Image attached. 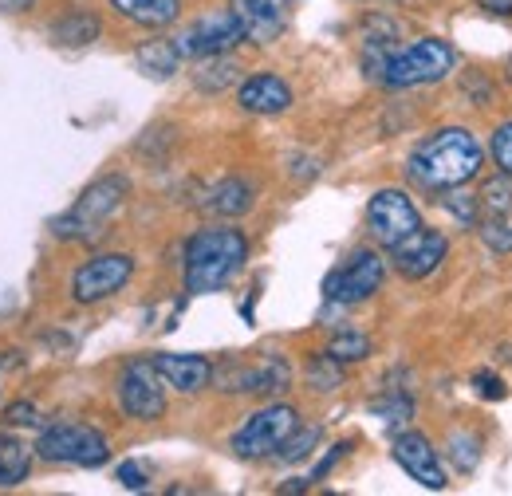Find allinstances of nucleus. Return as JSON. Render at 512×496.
I'll return each mask as SVG.
<instances>
[{"mask_svg":"<svg viewBox=\"0 0 512 496\" xmlns=\"http://www.w3.org/2000/svg\"><path fill=\"white\" fill-rule=\"evenodd\" d=\"M386 280V260L375 248H355L327 280H323V296L331 304H343V308H355L363 300H371Z\"/></svg>","mask_w":512,"mask_h":496,"instance_id":"0eeeda50","label":"nucleus"},{"mask_svg":"<svg viewBox=\"0 0 512 496\" xmlns=\"http://www.w3.org/2000/svg\"><path fill=\"white\" fill-rule=\"evenodd\" d=\"M249 260V237L229 225L197 229L186 241V292L190 296H213L221 292Z\"/></svg>","mask_w":512,"mask_h":496,"instance_id":"f03ea898","label":"nucleus"},{"mask_svg":"<svg viewBox=\"0 0 512 496\" xmlns=\"http://www.w3.org/2000/svg\"><path fill=\"white\" fill-rule=\"evenodd\" d=\"M36 457L48 465H71V469H99L111 457V441L103 430L87 426V422H56L48 430H40L36 441Z\"/></svg>","mask_w":512,"mask_h":496,"instance_id":"39448f33","label":"nucleus"},{"mask_svg":"<svg viewBox=\"0 0 512 496\" xmlns=\"http://www.w3.org/2000/svg\"><path fill=\"white\" fill-rule=\"evenodd\" d=\"M449 256V241L446 233H438V229H418V233H410L406 241H398V245L390 248V260H394V272L398 276H406V280H426V276H434L438 268H442V260Z\"/></svg>","mask_w":512,"mask_h":496,"instance_id":"4468645a","label":"nucleus"},{"mask_svg":"<svg viewBox=\"0 0 512 496\" xmlns=\"http://www.w3.org/2000/svg\"><path fill=\"white\" fill-rule=\"evenodd\" d=\"M28 4H32V0H0V8H4V12H24Z\"/></svg>","mask_w":512,"mask_h":496,"instance_id":"c9c22d12","label":"nucleus"},{"mask_svg":"<svg viewBox=\"0 0 512 496\" xmlns=\"http://www.w3.org/2000/svg\"><path fill=\"white\" fill-rule=\"evenodd\" d=\"M4 422L16 430H32V426H40V406L36 402H12L4 410Z\"/></svg>","mask_w":512,"mask_h":496,"instance_id":"c756f323","label":"nucleus"},{"mask_svg":"<svg viewBox=\"0 0 512 496\" xmlns=\"http://www.w3.org/2000/svg\"><path fill=\"white\" fill-rule=\"evenodd\" d=\"M375 414L386 418V422H410L414 402H410V394H390L383 402H375Z\"/></svg>","mask_w":512,"mask_h":496,"instance_id":"c85d7f7f","label":"nucleus"},{"mask_svg":"<svg viewBox=\"0 0 512 496\" xmlns=\"http://www.w3.org/2000/svg\"><path fill=\"white\" fill-rule=\"evenodd\" d=\"M134 63H138V71L150 75V79H170V75L178 71V63H182V52H178L174 40H150V44H142V48L134 52Z\"/></svg>","mask_w":512,"mask_h":496,"instance_id":"412c9836","label":"nucleus"},{"mask_svg":"<svg viewBox=\"0 0 512 496\" xmlns=\"http://www.w3.org/2000/svg\"><path fill=\"white\" fill-rule=\"evenodd\" d=\"M457 63L453 44L442 36H422L406 48H394V56L386 60L379 83L390 91H410V87H426V83H442Z\"/></svg>","mask_w":512,"mask_h":496,"instance_id":"20e7f679","label":"nucleus"},{"mask_svg":"<svg viewBox=\"0 0 512 496\" xmlns=\"http://www.w3.org/2000/svg\"><path fill=\"white\" fill-rule=\"evenodd\" d=\"M127 193H130V182L123 174H107V178L91 182V186L79 193V201L52 221V237L56 241L95 245L107 233V225L115 221V213L127 205Z\"/></svg>","mask_w":512,"mask_h":496,"instance_id":"7ed1b4c3","label":"nucleus"},{"mask_svg":"<svg viewBox=\"0 0 512 496\" xmlns=\"http://www.w3.org/2000/svg\"><path fill=\"white\" fill-rule=\"evenodd\" d=\"M154 371L162 378V386L178 390V394H201L213 382V363L205 355H154L150 359Z\"/></svg>","mask_w":512,"mask_h":496,"instance_id":"f3484780","label":"nucleus"},{"mask_svg":"<svg viewBox=\"0 0 512 496\" xmlns=\"http://www.w3.org/2000/svg\"><path fill=\"white\" fill-rule=\"evenodd\" d=\"M446 449H449V461L457 465V473H473L477 461H481V437L469 434V430H453Z\"/></svg>","mask_w":512,"mask_h":496,"instance_id":"393cba45","label":"nucleus"},{"mask_svg":"<svg viewBox=\"0 0 512 496\" xmlns=\"http://www.w3.org/2000/svg\"><path fill=\"white\" fill-rule=\"evenodd\" d=\"M253 197L256 189L245 178H221V182H213V186L205 189L201 209L213 213V217H241V213L253 209Z\"/></svg>","mask_w":512,"mask_h":496,"instance_id":"a211bd4d","label":"nucleus"},{"mask_svg":"<svg viewBox=\"0 0 512 496\" xmlns=\"http://www.w3.org/2000/svg\"><path fill=\"white\" fill-rule=\"evenodd\" d=\"M485 205L493 209V217H497V213H509L512 209V186L509 182H493V186L485 189Z\"/></svg>","mask_w":512,"mask_h":496,"instance_id":"72a5a7b5","label":"nucleus"},{"mask_svg":"<svg viewBox=\"0 0 512 496\" xmlns=\"http://www.w3.org/2000/svg\"><path fill=\"white\" fill-rule=\"evenodd\" d=\"M115 477H119V485L130 489V493H142V489L150 485V477H146V469H142L138 461H123V465L115 469Z\"/></svg>","mask_w":512,"mask_h":496,"instance_id":"2f4dec72","label":"nucleus"},{"mask_svg":"<svg viewBox=\"0 0 512 496\" xmlns=\"http://www.w3.org/2000/svg\"><path fill=\"white\" fill-rule=\"evenodd\" d=\"M489 154H493L501 178H512V119L493 130V138H489Z\"/></svg>","mask_w":512,"mask_h":496,"instance_id":"cd10ccee","label":"nucleus"},{"mask_svg":"<svg viewBox=\"0 0 512 496\" xmlns=\"http://www.w3.org/2000/svg\"><path fill=\"white\" fill-rule=\"evenodd\" d=\"M418 229H422V213H418V205L410 201L406 189H379L367 201V233H371L375 245L394 248Z\"/></svg>","mask_w":512,"mask_h":496,"instance_id":"1a4fd4ad","label":"nucleus"},{"mask_svg":"<svg viewBox=\"0 0 512 496\" xmlns=\"http://www.w3.org/2000/svg\"><path fill=\"white\" fill-rule=\"evenodd\" d=\"M130 276H134V256H127V252H99V256L83 260L71 272L67 292H71L75 304L91 308V304H103L115 292H123L130 284Z\"/></svg>","mask_w":512,"mask_h":496,"instance_id":"6e6552de","label":"nucleus"},{"mask_svg":"<svg viewBox=\"0 0 512 496\" xmlns=\"http://www.w3.org/2000/svg\"><path fill=\"white\" fill-rule=\"evenodd\" d=\"M323 355H331L335 363H363L367 355H371V339L363 335V331H339L331 343H327V351Z\"/></svg>","mask_w":512,"mask_h":496,"instance_id":"b1692460","label":"nucleus"},{"mask_svg":"<svg viewBox=\"0 0 512 496\" xmlns=\"http://www.w3.org/2000/svg\"><path fill=\"white\" fill-rule=\"evenodd\" d=\"M237 103L249 115H284L292 107V87L272 71H256L237 87Z\"/></svg>","mask_w":512,"mask_h":496,"instance_id":"dca6fc26","label":"nucleus"},{"mask_svg":"<svg viewBox=\"0 0 512 496\" xmlns=\"http://www.w3.org/2000/svg\"><path fill=\"white\" fill-rule=\"evenodd\" d=\"M481 166H485V146L465 126H442V130L426 134L406 158L410 182L434 189V193L469 186L481 174Z\"/></svg>","mask_w":512,"mask_h":496,"instance_id":"f257e3e1","label":"nucleus"},{"mask_svg":"<svg viewBox=\"0 0 512 496\" xmlns=\"http://www.w3.org/2000/svg\"><path fill=\"white\" fill-rule=\"evenodd\" d=\"M229 8L241 20L245 40H253V44L280 40V32L288 24V0H233Z\"/></svg>","mask_w":512,"mask_h":496,"instance_id":"2eb2a0df","label":"nucleus"},{"mask_svg":"<svg viewBox=\"0 0 512 496\" xmlns=\"http://www.w3.org/2000/svg\"><path fill=\"white\" fill-rule=\"evenodd\" d=\"M308 386L320 390V394L343 386V363H335L331 355H316V359L308 363Z\"/></svg>","mask_w":512,"mask_h":496,"instance_id":"a878e982","label":"nucleus"},{"mask_svg":"<svg viewBox=\"0 0 512 496\" xmlns=\"http://www.w3.org/2000/svg\"><path fill=\"white\" fill-rule=\"evenodd\" d=\"M217 382L229 394H284L292 386V367L280 355H260L256 363H225Z\"/></svg>","mask_w":512,"mask_h":496,"instance_id":"f8f14e48","label":"nucleus"},{"mask_svg":"<svg viewBox=\"0 0 512 496\" xmlns=\"http://www.w3.org/2000/svg\"><path fill=\"white\" fill-rule=\"evenodd\" d=\"M197 79V87L201 91H225L229 83H237V63L229 60V56H205V63H201V71L193 75Z\"/></svg>","mask_w":512,"mask_h":496,"instance_id":"5701e85b","label":"nucleus"},{"mask_svg":"<svg viewBox=\"0 0 512 496\" xmlns=\"http://www.w3.org/2000/svg\"><path fill=\"white\" fill-rule=\"evenodd\" d=\"M99 20L91 16V12H71V16H64L60 24H52V40L56 44H64V48H87V44H95L99 40Z\"/></svg>","mask_w":512,"mask_h":496,"instance_id":"4be33fe9","label":"nucleus"},{"mask_svg":"<svg viewBox=\"0 0 512 496\" xmlns=\"http://www.w3.org/2000/svg\"><path fill=\"white\" fill-rule=\"evenodd\" d=\"M481 241L493 248V252H512V225L485 221V225H481Z\"/></svg>","mask_w":512,"mask_h":496,"instance_id":"7c9ffc66","label":"nucleus"},{"mask_svg":"<svg viewBox=\"0 0 512 496\" xmlns=\"http://www.w3.org/2000/svg\"><path fill=\"white\" fill-rule=\"evenodd\" d=\"M316 441H320V426H308V430H300V426H296L292 437L276 449V457H280V461H300V457H308V453H312V445H316Z\"/></svg>","mask_w":512,"mask_h":496,"instance_id":"bb28decb","label":"nucleus"},{"mask_svg":"<svg viewBox=\"0 0 512 496\" xmlns=\"http://www.w3.org/2000/svg\"><path fill=\"white\" fill-rule=\"evenodd\" d=\"M182 60H205V56H229L237 44H245V32H241V20L233 16V8H217V12H205L201 20H193L190 28L174 40Z\"/></svg>","mask_w":512,"mask_h":496,"instance_id":"9d476101","label":"nucleus"},{"mask_svg":"<svg viewBox=\"0 0 512 496\" xmlns=\"http://www.w3.org/2000/svg\"><path fill=\"white\" fill-rule=\"evenodd\" d=\"M28 473H32V449H28L16 434L0 430V489L24 485Z\"/></svg>","mask_w":512,"mask_h":496,"instance_id":"aec40b11","label":"nucleus"},{"mask_svg":"<svg viewBox=\"0 0 512 496\" xmlns=\"http://www.w3.org/2000/svg\"><path fill=\"white\" fill-rule=\"evenodd\" d=\"M473 382H477V394L489 398V402H497V398L509 394V390H505V378H497V374H489V371H477L473 374Z\"/></svg>","mask_w":512,"mask_h":496,"instance_id":"473e14b6","label":"nucleus"},{"mask_svg":"<svg viewBox=\"0 0 512 496\" xmlns=\"http://www.w3.org/2000/svg\"><path fill=\"white\" fill-rule=\"evenodd\" d=\"M119 406L134 422H158L166 414V386L150 359H130L119 374Z\"/></svg>","mask_w":512,"mask_h":496,"instance_id":"9b49d317","label":"nucleus"},{"mask_svg":"<svg viewBox=\"0 0 512 496\" xmlns=\"http://www.w3.org/2000/svg\"><path fill=\"white\" fill-rule=\"evenodd\" d=\"M111 8L138 28H170L182 16V0H111Z\"/></svg>","mask_w":512,"mask_h":496,"instance_id":"6ab92c4d","label":"nucleus"},{"mask_svg":"<svg viewBox=\"0 0 512 496\" xmlns=\"http://www.w3.org/2000/svg\"><path fill=\"white\" fill-rule=\"evenodd\" d=\"M343 453H347V445H331V453H327V457H323V461H320V469H316V473H312V477H308V481H323V477H327V473H331V469H335V461H339V457H343Z\"/></svg>","mask_w":512,"mask_h":496,"instance_id":"f704fd0d","label":"nucleus"},{"mask_svg":"<svg viewBox=\"0 0 512 496\" xmlns=\"http://www.w3.org/2000/svg\"><path fill=\"white\" fill-rule=\"evenodd\" d=\"M296 426H300V414H296L288 402H268V406H260L256 414H249V418L241 422V430L229 437V449H233L241 461L276 457V449L292 437Z\"/></svg>","mask_w":512,"mask_h":496,"instance_id":"423d86ee","label":"nucleus"},{"mask_svg":"<svg viewBox=\"0 0 512 496\" xmlns=\"http://www.w3.org/2000/svg\"><path fill=\"white\" fill-rule=\"evenodd\" d=\"M390 453H394V461L406 469V477H410V481H418L422 489L442 493V489L449 485L446 465H442V453L434 449V441H430L426 434H418V430H402V434H394Z\"/></svg>","mask_w":512,"mask_h":496,"instance_id":"ddd939ff","label":"nucleus"}]
</instances>
